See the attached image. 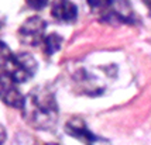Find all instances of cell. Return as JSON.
Returning <instances> with one entry per match:
<instances>
[{
	"label": "cell",
	"mask_w": 151,
	"mask_h": 145,
	"mask_svg": "<svg viewBox=\"0 0 151 145\" xmlns=\"http://www.w3.org/2000/svg\"><path fill=\"white\" fill-rule=\"evenodd\" d=\"M143 1V4L145 6V9L148 10V16L151 17V0H141Z\"/></svg>",
	"instance_id": "cell-11"
},
{
	"label": "cell",
	"mask_w": 151,
	"mask_h": 145,
	"mask_svg": "<svg viewBox=\"0 0 151 145\" xmlns=\"http://www.w3.org/2000/svg\"><path fill=\"white\" fill-rule=\"evenodd\" d=\"M0 90H1V100L3 103L9 107L19 109L21 110L26 103V96L20 92L19 85L10 80L7 76L1 75V82H0Z\"/></svg>",
	"instance_id": "cell-6"
},
{
	"label": "cell",
	"mask_w": 151,
	"mask_h": 145,
	"mask_svg": "<svg viewBox=\"0 0 151 145\" xmlns=\"http://www.w3.org/2000/svg\"><path fill=\"white\" fill-rule=\"evenodd\" d=\"M100 21L110 24H134L136 14L127 0H114L113 6L100 17Z\"/></svg>",
	"instance_id": "cell-5"
},
{
	"label": "cell",
	"mask_w": 151,
	"mask_h": 145,
	"mask_svg": "<svg viewBox=\"0 0 151 145\" xmlns=\"http://www.w3.org/2000/svg\"><path fill=\"white\" fill-rule=\"evenodd\" d=\"M4 141H6V130L4 127H1V144H4Z\"/></svg>",
	"instance_id": "cell-12"
},
{
	"label": "cell",
	"mask_w": 151,
	"mask_h": 145,
	"mask_svg": "<svg viewBox=\"0 0 151 145\" xmlns=\"http://www.w3.org/2000/svg\"><path fill=\"white\" fill-rule=\"evenodd\" d=\"M48 3H50V0H26V6L31 10H37V11L45 9Z\"/></svg>",
	"instance_id": "cell-10"
},
{
	"label": "cell",
	"mask_w": 151,
	"mask_h": 145,
	"mask_svg": "<svg viewBox=\"0 0 151 145\" xmlns=\"http://www.w3.org/2000/svg\"><path fill=\"white\" fill-rule=\"evenodd\" d=\"M0 59H1V75L7 76L17 85L27 83L31 78H34V75L38 71V62L31 54H14L6 45V42H1Z\"/></svg>",
	"instance_id": "cell-2"
},
{
	"label": "cell",
	"mask_w": 151,
	"mask_h": 145,
	"mask_svg": "<svg viewBox=\"0 0 151 145\" xmlns=\"http://www.w3.org/2000/svg\"><path fill=\"white\" fill-rule=\"evenodd\" d=\"M65 132L72 138L81 141L83 145H112V142L105 137H99L95 132H92L86 123L79 117L68 120L65 123Z\"/></svg>",
	"instance_id": "cell-4"
},
{
	"label": "cell",
	"mask_w": 151,
	"mask_h": 145,
	"mask_svg": "<svg viewBox=\"0 0 151 145\" xmlns=\"http://www.w3.org/2000/svg\"><path fill=\"white\" fill-rule=\"evenodd\" d=\"M89 9L92 10L93 13L100 14V17L113 6L114 0H86Z\"/></svg>",
	"instance_id": "cell-9"
},
{
	"label": "cell",
	"mask_w": 151,
	"mask_h": 145,
	"mask_svg": "<svg viewBox=\"0 0 151 145\" xmlns=\"http://www.w3.org/2000/svg\"><path fill=\"white\" fill-rule=\"evenodd\" d=\"M33 145H38V144L33 142ZM41 145H59V144H57V142H47V144H41Z\"/></svg>",
	"instance_id": "cell-13"
},
{
	"label": "cell",
	"mask_w": 151,
	"mask_h": 145,
	"mask_svg": "<svg viewBox=\"0 0 151 145\" xmlns=\"http://www.w3.org/2000/svg\"><path fill=\"white\" fill-rule=\"evenodd\" d=\"M21 116L30 127L40 131H51L58 123L59 107L54 92L47 87H35L26 96Z\"/></svg>",
	"instance_id": "cell-1"
},
{
	"label": "cell",
	"mask_w": 151,
	"mask_h": 145,
	"mask_svg": "<svg viewBox=\"0 0 151 145\" xmlns=\"http://www.w3.org/2000/svg\"><path fill=\"white\" fill-rule=\"evenodd\" d=\"M45 31H47V23L44 19L40 16L28 17L17 30L20 42L28 46H38L45 40Z\"/></svg>",
	"instance_id": "cell-3"
},
{
	"label": "cell",
	"mask_w": 151,
	"mask_h": 145,
	"mask_svg": "<svg viewBox=\"0 0 151 145\" xmlns=\"http://www.w3.org/2000/svg\"><path fill=\"white\" fill-rule=\"evenodd\" d=\"M64 44V38L57 33H51L45 37V40L42 42V48H44V54L48 56H52L55 52H58L61 46Z\"/></svg>",
	"instance_id": "cell-8"
},
{
	"label": "cell",
	"mask_w": 151,
	"mask_h": 145,
	"mask_svg": "<svg viewBox=\"0 0 151 145\" xmlns=\"http://www.w3.org/2000/svg\"><path fill=\"white\" fill-rule=\"evenodd\" d=\"M51 17L58 23L72 24L78 19V6L72 0H54L51 3Z\"/></svg>",
	"instance_id": "cell-7"
}]
</instances>
